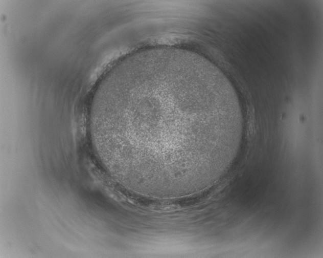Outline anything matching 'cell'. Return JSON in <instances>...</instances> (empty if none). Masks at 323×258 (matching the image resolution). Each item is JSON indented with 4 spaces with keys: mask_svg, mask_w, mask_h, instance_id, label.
Here are the masks:
<instances>
[{
    "mask_svg": "<svg viewBox=\"0 0 323 258\" xmlns=\"http://www.w3.org/2000/svg\"><path fill=\"white\" fill-rule=\"evenodd\" d=\"M159 57L128 61L107 77L90 112L89 133L102 162L132 186L158 191L196 187L217 152L238 134L213 85L197 69Z\"/></svg>",
    "mask_w": 323,
    "mask_h": 258,
    "instance_id": "cell-1",
    "label": "cell"
}]
</instances>
